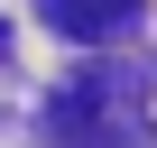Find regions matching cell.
<instances>
[{
	"mask_svg": "<svg viewBox=\"0 0 157 148\" xmlns=\"http://www.w3.org/2000/svg\"><path fill=\"white\" fill-rule=\"evenodd\" d=\"M129 10H139V0H46V19H56V28H74V37H111Z\"/></svg>",
	"mask_w": 157,
	"mask_h": 148,
	"instance_id": "6da1fadb",
	"label": "cell"
}]
</instances>
